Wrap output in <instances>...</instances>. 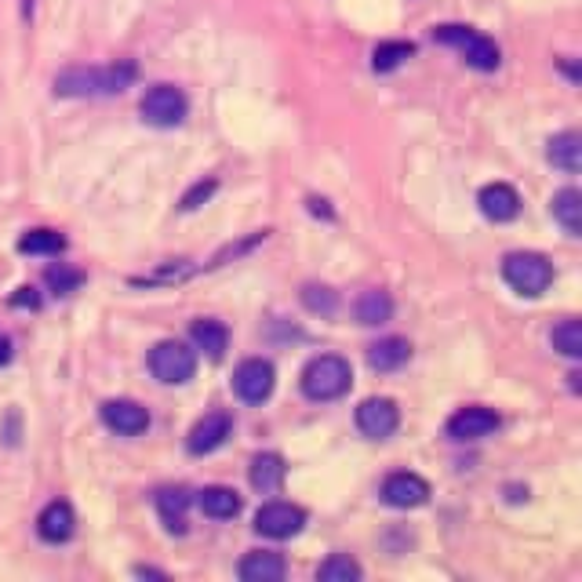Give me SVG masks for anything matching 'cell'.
<instances>
[{"label": "cell", "instance_id": "cell-33", "mask_svg": "<svg viewBox=\"0 0 582 582\" xmlns=\"http://www.w3.org/2000/svg\"><path fill=\"white\" fill-rule=\"evenodd\" d=\"M8 361H11V342L4 339V335H0V368H4Z\"/></svg>", "mask_w": 582, "mask_h": 582}, {"label": "cell", "instance_id": "cell-16", "mask_svg": "<svg viewBox=\"0 0 582 582\" xmlns=\"http://www.w3.org/2000/svg\"><path fill=\"white\" fill-rule=\"evenodd\" d=\"M284 575H288V564H284L281 553L259 550V553H248L241 561L244 582H281Z\"/></svg>", "mask_w": 582, "mask_h": 582}, {"label": "cell", "instance_id": "cell-22", "mask_svg": "<svg viewBox=\"0 0 582 582\" xmlns=\"http://www.w3.org/2000/svg\"><path fill=\"white\" fill-rule=\"evenodd\" d=\"M190 339L197 350H204L208 357H222L226 346H230V332H226V324L219 321H197L190 328Z\"/></svg>", "mask_w": 582, "mask_h": 582}, {"label": "cell", "instance_id": "cell-15", "mask_svg": "<svg viewBox=\"0 0 582 582\" xmlns=\"http://www.w3.org/2000/svg\"><path fill=\"white\" fill-rule=\"evenodd\" d=\"M73 528H77V517H73L70 502H51L37 517V532H41L44 542H66L73 535Z\"/></svg>", "mask_w": 582, "mask_h": 582}, {"label": "cell", "instance_id": "cell-27", "mask_svg": "<svg viewBox=\"0 0 582 582\" xmlns=\"http://www.w3.org/2000/svg\"><path fill=\"white\" fill-rule=\"evenodd\" d=\"M62 248H66V237L59 230H30L19 241V251L26 255H59Z\"/></svg>", "mask_w": 582, "mask_h": 582}, {"label": "cell", "instance_id": "cell-20", "mask_svg": "<svg viewBox=\"0 0 582 582\" xmlns=\"http://www.w3.org/2000/svg\"><path fill=\"white\" fill-rule=\"evenodd\" d=\"M550 161L553 168L568 171V175H575V171L582 168V139L575 135V131H561V135H553L550 139Z\"/></svg>", "mask_w": 582, "mask_h": 582}, {"label": "cell", "instance_id": "cell-12", "mask_svg": "<svg viewBox=\"0 0 582 582\" xmlns=\"http://www.w3.org/2000/svg\"><path fill=\"white\" fill-rule=\"evenodd\" d=\"M102 422L121 437H139L150 426V412L139 401H106L102 404Z\"/></svg>", "mask_w": 582, "mask_h": 582}, {"label": "cell", "instance_id": "cell-4", "mask_svg": "<svg viewBox=\"0 0 582 582\" xmlns=\"http://www.w3.org/2000/svg\"><path fill=\"white\" fill-rule=\"evenodd\" d=\"M502 277H506V284H510L517 295L535 299V295H542V291L553 284V266L546 255H539V251H513V255H506V262H502Z\"/></svg>", "mask_w": 582, "mask_h": 582}, {"label": "cell", "instance_id": "cell-10", "mask_svg": "<svg viewBox=\"0 0 582 582\" xmlns=\"http://www.w3.org/2000/svg\"><path fill=\"white\" fill-rule=\"evenodd\" d=\"M499 430V415L484 404H470V408H459V412L448 419V437L452 441H481L488 433Z\"/></svg>", "mask_w": 582, "mask_h": 582}, {"label": "cell", "instance_id": "cell-13", "mask_svg": "<svg viewBox=\"0 0 582 582\" xmlns=\"http://www.w3.org/2000/svg\"><path fill=\"white\" fill-rule=\"evenodd\" d=\"M233 433V419L226 412H211L204 415L197 426L190 430V441H186V448H190L193 455H211L215 448H222L226 444V437Z\"/></svg>", "mask_w": 582, "mask_h": 582}, {"label": "cell", "instance_id": "cell-14", "mask_svg": "<svg viewBox=\"0 0 582 582\" xmlns=\"http://www.w3.org/2000/svg\"><path fill=\"white\" fill-rule=\"evenodd\" d=\"M477 204H481L484 219H492V222H510V219H517V211H521V197H517V190L506 186V182L484 186Z\"/></svg>", "mask_w": 582, "mask_h": 582}, {"label": "cell", "instance_id": "cell-11", "mask_svg": "<svg viewBox=\"0 0 582 582\" xmlns=\"http://www.w3.org/2000/svg\"><path fill=\"white\" fill-rule=\"evenodd\" d=\"M382 499L397 506V510H415L430 499V484L422 481L419 473H390L382 484Z\"/></svg>", "mask_w": 582, "mask_h": 582}, {"label": "cell", "instance_id": "cell-30", "mask_svg": "<svg viewBox=\"0 0 582 582\" xmlns=\"http://www.w3.org/2000/svg\"><path fill=\"white\" fill-rule=\"evenodd\" d=\"M302 302H306V310L310 313H335V306H339V299H335L332 288H317V284H306L302 288Z\"/></svg>", "mask_w": 582, "mask_h": 582}, {"label": "cell", "instance_id": "cell-25", "mask_svg": "<svg viewBox=\"0 0 582 582\" xmlns=\"http://www.w3.org/2000/svg\"><path fill=\"white\" fill-rule=\"evenodd\" d=\"M361 575H364L361 564L353 561L350 553H332V557L317 568V579L321 582H357Z\"/></svg>", "mask_w": 582, "mask_h": 582}, {"label": "cell", "instance_id": "cell-21", "mask_svg": "<svg viewBox=\"0 0 582 582\" xmlns=\"http://www.w3.org/2000/svg\"><path fill=\"white\" fill-rule=\"evenodd\" d=\"M553 219L561 222L568 237H582V193L561 190L553 197Z\"/></svg>", "mask_w": 582, "mask_h": 582}, {"label": "cell", "instance_id": "cell-28", "mask_svg": "<svg viewBox=\"0 0 582 582\" xmlns=\"http://www.w3.org/2000/svg\"><path fill=\"white\" fill-rule=\"evenodd\" d=\"M412 55H415V48L408 41H386L375 48L372 66H375V73H390V70H397L404 59H412Z\"/></svg>", "mask_w": 582, "mask_h": 582}, {"label": "cell", "instance_id": "cell-17", "mask_svg": "<svg viewBox=\"0 0 582 582\" xmlns=\"http://www.w3.org/2000/svg\"><path fill=\"white\" fill-rule=\"evenodd\" d=\"M408 357H412V342L397 339V335L379 339L372 350H368V364H372L375 372H397L401 364H408Z\"/></svg>", "mask_w": 582, "mask_h": 582}, {"label": "cell", "instance_id": "cell-9", "mask_svg": "<svg viewBox=\"0 0 582 582\" xmlns=\"http://www.w3.org/2000/svg\"><path fill=\"white\" fill-rule=\"evenodd\" d=\"M357 426H361L364 437H390L397 426H401V408L390 401V397H368V401L357 408Z\"/></svg>", "mask_w": 582, "mask_h": 582}, {"label": "cell", "instance_id": "cell-23", "mask_svg": "<svg viewBox=\"0 0 582 582\" xmlns=\"http://www.w3.org/2000/svg\"><path fill=\"white\" fill-rule=\"evenodd\" d=\"M390 317H393V299L386 291L372 288L357 299V321L368 324V328H372V324H386Z\"/></svg>", "mask_w": 582, "mask_h": 582}, {"label": "cell", "instance_id": "cell-32", "mask_svg": "<svg viewBox=\"0 0 582 582\" xmlns=\"http://www.w3.org/2000/svg\"><path fill=\"white\" fill-rule=\"evenodd\" d=\"M15 306H30V310H37V306H41V299H37V291H33V288H19V295H15Z\"/></svg>", "mask_w": 582, "mask_h": 582}, {"label": "cell", "instance_id": "cell-6", "mask_svg": "<svg viewBox=\"0 0 582 582\" xmlns=\"http://www.w3.org/2000/svg\"><path fill=\"white\" fill-rule=\"evenodd\" d=\"M142 121L153 124V128H175V124L186 121V110H190V102L182 95L175 84H157L142 95Z\"/></svg>", "mask_w": 582, "mask_h": 582}, {"label": "cell", "instance_id": "cell-5", "mask_svg": "<svg viewBox=\"0 0 582 582\" xmlns=\"http://www.w3.org/2000/svg\"><path fill=\"white\" fill-rule=\"evenodd\" d=\"M150 372L164 382V386H182L190 382L197 372V353L186 346V342H157L150 350Z\"/></svg>", "mask_w": 582, "mask_h": 582}, {"label": "cell", "instance_id": "cell-3", "mask_svg": "<svg viewBox=\"0 0 582 582\" xmlns=\"http://www.w3.org/2000/svg\"><path fill=\"white\" fill-rule=\"evenodd\" d=\"M433 41L455 48L462 59L470 62L473 70L492 73V70H499V62H502L499 44H495L492 37H484V33L470 30V26H437V30H433Z\"/></svg>", "mask_w": 582, "mask_h": 582}, {"label": "cell", "instance_id": "cell-8", "mask_svg": "<svg viewBox=\"0 0 582 582\" xmlns=\"http://www.w3.org/2000/svg\"><path fill=\"white\" fill-rule=\"evenodd\" d=\"M273 382H277V372H273V364L262 361V357H251V361H244L241 368L233 372V390H237V397L248 404L270 401Z\"/></svg>", "mask_w": 582, "mask_h": 582}, {"label": "cell", "instance_id": "cell-26", "mask_svg": "<svg viewBox=\"0 0 582 582\" xmlns=\"http://www.w3.org/2000/svg\"><path fill=\"white\" fill-rule=\"evenodd\" d=\"M550 342H553V350H557V353H564V357L579 361V357H582V324L575 321V317H568V321H561L557 328H553Z\"/></svg>", "mask_w": 582, "mask_h": 582}, {"label": "cell", "instance_id": "cell-29", "mask_svg": "<svg viewBox=\"0 0 582 582\" xmlns=\"http://www.w3.org/2000/svg\"><path fill=\"white\" fill-rule=\"evenodd\" d=\"M44 281H48V288L55 291V295H70V291H77L84 284V273L81 270H70V266H51L48 273H44Z\"/></svg>", "mask_w": 582, "mask_h": 582}, {"label": "cell", "instance_id": "cell-7", "mask_svg": "<svg viewBox=\"0 0 582 582\" xmlns=\"http://www.w3.org/2000/svg\"><path fill=\"white\" fill-rule=\"evenodd\" d=\"M302 528H306V510L291 506V502H266L255 513V532L266 535V539H291Z\"/></svg>", "mask_w": 582, "mask_h": 582}, {"label": "cell", "instance_id": "cell-19", "mask_svg": "<svg viewBox=\"0 0 582 582\" xmlns=\"http://www.w3.org/2000/svg\"><path fill=\"white\" fill-rule=\"evenodd\" d=\"M284 477H288V466H284L281 455L277 452L255 455V462H251V488L255 492H277L284 484Z\"/></svg>", "mask_w": 582, "mask_h": 582}, {"label": "cell", "instance_id": "cell-24", "mask_svg": "<svg viewBox=\"0 0 582 582\" xmlns=\"http://www.w3.org/2000/svg\"><path fill=\"white\" fill-rule=\"evenodd\" d=\"M157 506H161V517L168 524L171 532H186V510H190V495L182 492V488H164L157 495Z\"/></svg>", "mask_w": 582, "mask_h": 582}, {"label": "cell", "instance_id": "cell-2", "mask_svg": "<svg viewBox=\"0 0 582 582\" xmlns=\"http://www.w3.org/2000/svg\"><path fill=\"white\" fill-rule=\"evenodd\" d=\"M353 386L350 361H342L335 353H321L302 368V393L310 401H339L342 393Z\"/></svg>", "mask_w": 582, "mask_h": 582}, {"label": "cell", "instance_id": "cell-31", "mask_svg": "<svg viewBox=\"0 0 582 582\" xmlns=\"http://www.w3.org/2000/svg\"><path fill=\"white\" fill-rule=\"evenodd\" d=\"M211 193H215V182H211V179L208 182H197V186H193V190L182 197V211H193L201 201H208Z\"/></svg>", "mask_w": 582, "mask_h": 582}, {"label": "cell", "instance_id": "cell-1", "mask_svg": "<svg viewBox=\"0 0 582 582\" xmlns=\"http://www.w3.org/2000/svg\"><path fill=\"white\" fill-rule=\"evenodd\" d=\"M139 77V66L128 59L113 62V66H77L55 77V95L66 99H88V95H121Z\"/></svg>", "mask_w": 582, "mask_h": 582}, {"label": "cell", "instance_id": "cell-18", "mask_svg": "<svg viewBox=\"0 0 582 582\" xmlns=\"http://www.w3.org/2000/svg\"><path fill=\"white\" fill-rule=\"evenodd\" d=\"M197 506L208 517H215V521H230V517L241 513V495L233 492V488H226V484H211V488H204L197 495Z\"/></svg>", "mask_w": 582, "mask_h": 582}, {"label": "cell", "instance_id": "cell-34", "mask_svg": "<svg viewBox=\"0 0 582 582\" xmlns=\"http://www.w3.org/2000/svg\"><path fill=\"white\" fill-rule=\"evenodd\" d=\"M135 575H146V579H168V575L157 572V568H135Z\"/></svg>", "mask_w": 582, "mask_h": 582}]
</instances>
